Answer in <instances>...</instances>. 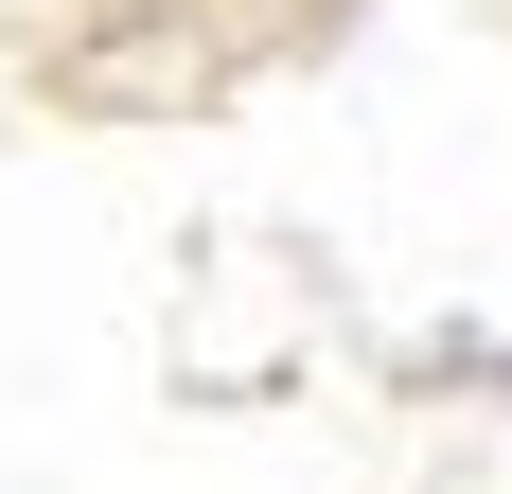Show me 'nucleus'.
<instances>
[]
</instances>
